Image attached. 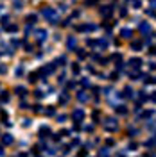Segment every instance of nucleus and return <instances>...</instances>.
Masks as SVG:
<instances>
[{
    "label": "nucleus",
    "mask_w": 156,
    "mask_h": 157,
    "mask_svg": "<svg viewBox=\"0 0 156 157\" xmlns=\"http://www.w3.org/2000/svg\"><path fill=\"white\" fill-rule=\"evenodd\" d=\"M140 47H142V45L138 43V41H135V43H133V48H137V50H140Z\"/></svg>",
    "instance_id": "5"
},
{
    "label": "nucleus",
    "mask_w": 156,
    "mask_h": 157,
    "mask_svg": "<svg viewBox=\"0 0 156 157\" xmlns=\"http://www.w3.org/2000/svg\"><path fill=\"white\" fill-rule=\"evenodd\" d=\"M7 30H9V32H15L16 27H15V25H11V27H7Z\"/></svg>",
    "instance_id": "8"
},
{
    "label": "nucleus",
    "mask_w": 156,
    "mask_h": 157,
    "mask_svg": "<svg viewBox=\"0 0 156 157\" xmlns=\"http://www.w3.org/2000/svg\"><path fill=\"white\" fill-rule=\"evenodd\" d=\"M13 141V138H11V136H9V134H6V138H4V143H11Z\"/></svg>",
    "instance_id": "3"
},
{
    "label": "nucleus",
    "mask_w": 156,
    "mask_h": 157,
    "mask_svg": "<svg viewBox=\"0 0 156 157\" xmlns=\"http://www.w3.org/2000/svg\"><path fill=\"white\" fill-rule=\"evenodd\" d=\"M122 34H124V36H126V38H129V34H131V32H129V30L126 29V30H122Z\"/></svg>",
    "instance_id": "7"
},
{
    "label": "nucleus",
    "mask_w": 156,
    "mask_h": 157,
    "mask_svg": "<svg viewBox=\"0 0 156 157\" xmlns=\"http://www.w3.org/2000/svg\"><path fill=\"white\" fill-rule=\"evenodd\" d=\"M36 77H38L36 73H31V79H29V80H31V82H34V80H36Z\"/></svg>",
    "instance_id": "6"
},
{
    "label": "nucleus",
    "mask_w": 156,
    "mask_h": 157,
    "mask_svg": "<svg viewBox=\"0 0 156 157\" xmlns=\"http://www.w3.org/2000/svg\"><path fill=\"white\" fill-rule=\"evenodd\" d=\"M38 39H40V41L45 39V32H43V30H38Z\"/></svg>",
    "instance_id": "2"
},
{
    "label": "nucleus",
    "mask_w": 156,
    "mask_h": 157,
    "mask_svg": "<svg viewBox=\"0 0 156 157\" xmlns=\"http://www.w3.org/2000/svg\"><path fill=\"white\" fill-rule=\"evenodd\" d=\"M16 91H18V95H22V97H24V95H25V89H24V88H18V89H16Z\"/></svg>",
    "instance_id": "4"
},
{
    "label": "nucleus",
    "mask_w": 156,
    "mask_h": 157,
    "mask_svg": "<svg viewBox=\"0 0 156 157\" xmlns=\"http://www.w3.org/2000/svg\"><path fill=\"white\" fill-rule=\"evenodd\" d=\"M43 16L47 20H50V23H58V18H56V13L52 9H43Z\"/></svg>",
    "instance_id": "1"
}]
</instances>
